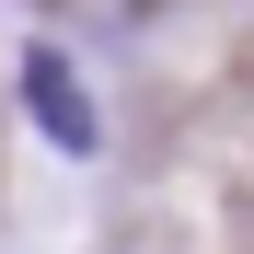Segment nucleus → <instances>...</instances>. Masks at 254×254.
I'll return each mask as SVG.
<instances>
[{
    "mask_svg": "<svg viewBox=\"0 0 254 254\" xmlns=\"http://www.w3.org/2000/svg\"><path fill=\"white\" fill-rule=\"evenodd\" d=\"M23 104H35V127H47L58 150H93L104 139V116H93V93H81V69L58 47H23Z\"/></svg>",
    "mask_w": 254,
    "mask_h": 254,
    "instance_id": "obj_1",
    "label": "nucleus"
}]
</instances>
